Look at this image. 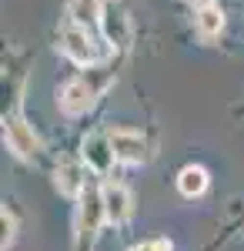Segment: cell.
Segmentation results:
<instances>
[{
  "label": "cell",
  "instance_id": "obj_1",
  "mask_svg": "<svg viewBox=\"0 0 244 251\" xmlns=\"http://www.w3.org/2000/svg\"><path fill=\"white\" fill-rule=\"evenodd\" d=\"M107 225V208H104V188L97 184V181H91L84 191H80V198H77V231H80V238H97V231Z\"/></svg>",
  "mask_w": 244,
  "mask_h": 251
},
{
  "label": "cell",
  "instance_id": "obj_2",
  "mask_svg": "<svg viewBox=\"0 0 244 251\" xmlns=\"http://www.w3.org/2000/svg\"><path fill=\"white\" fill-rule=\"evenodd\" d=\"M60 54L71 60V64H77V67H97V60H100V47L94 44V37H91V30L87 27H77V24H71V27H64L60 30Z\"/></svg>",
  "mask_w": 244,
  "mask_h": 251
},
{
  "label": "cell",
  "instance_id": "obj_3",
  "mask_svg": "<svg viewBox=\"0 0 244 251\" xmlns=\"http://www.w3.org/2000/svg\"><path fill=\"white\" fill-rule=\"evenodd\" d=\"M3 144H7V151L17 157V161H37L40 148H44L40 137H37V131L17 114L3 121Z\"/></svg>",
  "mask_w": 244,
  "mask_h": 251
},
{
  "label": "cell",
  "instance_id": "obj_4",
  "mask_svg": "<svg viewBox=\"0 0 244 251\" xmlns=\"http://www.w3.org/2000/svg\"><path fill=\"white\" fill-rule=\"evenodd\" d=\"M111 148H114L117 164H124V168L147 164L150 157H154L147 137L141 134V131H127V127H117V131H111Z\"/></svg>",
  "mask_w": 244,
  "mask_h": 251
},
{
  "label": "cell",
  "instance_id": "obj_5",
  "mask_svg": "<svg viewBox=\"0 0 244 251\" xmlns=\"http://www.w3.org/2000/svg\"><path fill=\"white\" fill-rule=\"evenodd\" d=\"M97 94H100V91H97L87 77H74L57 91V107H60L64 114H71V117H80V114H87V111L94 107Z\"/></svg>",
  "mask_w": 244,
  "mask_h": 251
},
{
  "label": "cell",
  "instance_id": "obj_6",
  "mask_svg": "<svg viewBox=\"0 0 244 251\" xmlns=\"http://www.w3.org/2000/svg\"><path fill=\"white\" fill-rule=\"evenodd\" d=\"M91 184V168L80 161V157H67V161H60L54 168V188L64 198H80V191Z\"/></svg>",
  "mask_w": 244,
  "mask_h": 251
},
{
  "label": "cell",
  "instance_id": "obj_7",
  "mask_svg": "<svg viewBox=\"0 0 244 251\" xmlns=\"http://www.w3.org/2000/svg\"><path fill=\"white\" fill-rule=\"evenodd\" d=\"M80 161L91 168V174H111V168L117 164L111 148V134H87L84 144H80Z\"/></svg>",
  "mask_w": 244,
  "mask_h": 251
},
{
  "label": "cell",
  "instance_id": "obj_8",
  "mask_svg": "<svg viewBox=\"0 0 244 251\" xmlns=\"http://www.w3.org/2000/svg\"><path fill=\"white\" fill-rule=\"evenodd\" d=\"M104 188V208H107V225H127L134 214V198L121 181H100Z\"/></svg>",
  "mask_w": 244,
  "mask_h": 251
},
{
  "label": "cell",
  "instance_id": "obj_9",
  "mask_svg": "<svg viewBox=\"0 0 244 251\" xmlns=\"http://www.w3.org/2000/svg\"><path fill=\"white\" fill-rule=\"evenodd\" d=\"M207 184H211V171H207L204 164H184L181 171H177V194L181 198H201L207 191Z\"/></svg>",
  "mask_w": 244,
  "mask_h": 251
},
{
  "label": "cell",
  "instance_id": "obj_10",
  "mask_svg": "<svg viewBox=\"0 0 244 251\" xmlns=\"http://www.w3.org/2000/svg\"><path fill=\"white\" fill-rule=\"evenodd\" d=\"M104 10H107L104 0H67V20L77 27H87V30L100 27Z\"/></svg>",
  "mask_w": 244,
  "mask_h": 251
},
{
  "label": "cell",
  "instance_id": "obj_11",
  "mask_svg": "<svg viewBox=\"0 0 244 251\" xmlns=\"http://www.w3.org/2000/svg\"><path fill=\"white\" fill-rule=\"evenodd\" d=\"M194 30H197V37L211 44V40H218L224 34V14L211 3V7H201V10H194Z\"/></svg>",
  "mask_w": 244,
  "mask_h": 251
},
{
  "label": "cell",
  "instance_id": "obj_12",
  "mask_svg": "<svg viewBox=\"0 0 244 251\" xmlns=\"http://www.w3.org/2000/svg\"><path fill=\"white\" fill-rule=\"evenodd\" d=\"M100 27H104L107 40H111V47H114V44H117V47H124L127 37H131V24H127V17H124V10H117V7H107V10H104Z\"/></svg>",
  "mask_w": 244,
  "mask_h": 251
},
{
  "label": "cell",
  "instance_id": "obj_13",
  "mask_svg": "<svg viewBox=\"0 0 244 251\" xmlns=\"http://www.w3.org/2000/svg\"><path fill=\"white\" fill-rule=\"evenodd\" d=\"M0 228H3V234H0V251H7L17 241V211H14L10 204L0 208Z\"/></svg>",
  "mask_w": 244,
  "mask_h": 251
},
{
  "label": "cell",
  "instance_id": "obj_14",
  "mask_svg": "<svg viewBox=\"0 0 244 251\" xmlns=\"http://www.w3.org/2000/svg\"><path fill=\"white\" fill-rule=\"evenodd\" d=\"M134 251H174V245H171V238H147V241H141Z\"/></svg>",
  "mask_w": 244,
  "mask_h": 251
},
{
  "label": "cell",
  "instance_id": "obj_15",
  "mask_svg": "<svg viewBox=\"0 0 244 251\" xmlns=\"http://www.w3.org/2000/svg\"><path fill=\"white\" fill-rule=\"evenodd\" d=\"M191 7H194V10H201V7H211V3H214V0H188Z\"/></svg>",
  "mask_w": 244,
  "mask_h": 251
}]
</instances>
